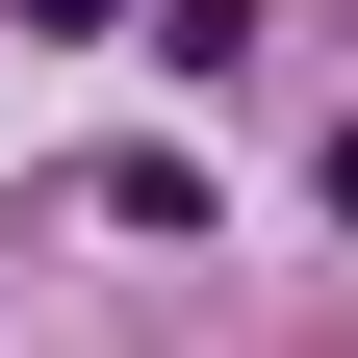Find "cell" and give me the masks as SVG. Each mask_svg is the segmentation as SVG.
Listing matches in <instances>:
<instances>
[{
    "label": "cell",
    "instance_id": "cell-1",
    "mask_svg": "<svg viewBox=\"0 0 358 358\" xmlns=\"http://www.w3.org/2000/svg\"><path fill=\"white\" fill-rule=\"evenodd\" d=\"M154 52H179V77H231V52H256V0H154Z\"/></svg>",
    "mask_w": 358,
    "mask_h": 358
}]
</instances>
